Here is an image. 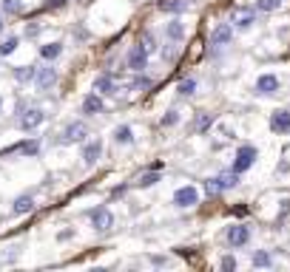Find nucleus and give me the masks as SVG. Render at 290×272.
<instances>
[{
	"instance_id": "obj_31",
	"label": "nucleus",
	"mask_w": 290,
	"mask_h": 272,
	"mask_svg": "<svg viewBox=\"0 0 290 272\" xmlns=\"http://www.w3.org/2000/svg\"><path fill=\"white\" fill-rule=\"evenodd\" d=\"M145 88H151V79L148 77H137L131 82V91H145Z\"/></svg>"
},
{
	"instance_id": "obj_4",
	"label": "nucleus",
	"mask_w": 290,
	"mask_h": 272,
	"mask_svg": "<svg viewBox=\"0 0 290 272\" xmlns=\"http://www.w3.org/2000/svg\"><path fill=\"white\" fill-rule=\"evenodd\" d=\"M88 218H91L94 230H100V233H105V230L114 227V215H111L108 207H94L91 213H88Z\"/></svg>"
},
{
	"instance_id": "obj_17",
	"label": "nucleus",
	"mask_w": 290,
	"mask_h": 272,
	"mask_svg": "<svg viewBox=\"0 0 290 272\" xmlns=\"http://www.w3.org/2000/svg\"><path fill=\"white\" fill-rule=\"evenodd\" d=\"M94 91H97V94H114V77H108V74H100V77L94 79Z\"/></svg>"
},
{
	"instance_id": "obj_12",
	"label": "nucleus",
	"mask_w": 290,
	"mask_h": 272,
	"mask_svg": "<svg viewBox=\"0 0 290 272\" xmlns=\"http://www.w3.org/2000/svg\"><path fill=\"white\" fill-rule=\"evenodd\" d=\"M279 91V77H273V74H262L259 79H256V94H276Z\"/></svg>"
},
{
	"instance_id": "obj_6",
	"label": "nucleus",
	"mask_w": 290,
	"mask_h": 272,
	"mask_svg": "<svg viewBox=\"0 0 290 272\" xmlns=\"http://www.w3.org/2000/svg\"><path fill=\"white\" fill-rule=\"evenodd\" d=\"M128 68H131V71H137V74H142L145 68H148V51H145L142 46H131V51H128Z\"/></svg>"
},
{
	"instance_id": "obj_22",
	"label": "nucleus",
	"mask_w": 290,
	"mask_h": 272,
	"mask_svg": "<svg viewBox=\"0 0 290 272\" xmlns=\"http://www.w3.org/2000/svg\"><path fill=\"white\" fill-rule=\"evenodd\" d=\"M131 139H134V130H131L128 125H120V128L114 130V142L117 145H128Z\"/></svg>"
},
{
	"instance_id": "obj_5",
	"label": "nucleus",
	"mask_w": 290,
	"mask_h": 272,
	"mask_svg": "<svg viewBox=\"0 0 290 272\" xmlns=\"http://www.w3.org/2000/svg\"><path fill=\"white\" fill-rule=\"evenodd\" d=\"M225 238H228V244H231L233 250H239V247H245V244L250 241V230H247L245 224H233V227H228Z\"/></svg>"
},
{
	"instance_id": "obj_25",
	"label": "nucleus",
	"mask_w": 290,
	"mask_h": 272,
	"mask_svg": "<svg viewBox=\"0 0 290 272\" xmlns=\"http://www.w3.org/2000/svg\"><path fill=\"white\" fill-rule=\"evenodd\" d=\"M34 68H31V65H20V68H15V79L17 82H31V79H34Z\"/></svg>"
},
{
	"instance_id": "obj_15",
	"label": "nucleus",
	"mask_w": 290,
	"mask_h": 272,
	"mask_svg": "<svg viewBox=\"0 0 290 272\" xmlns=\"http://www.w3.org/2000/svg\"><path fill=\"white\" fill-rule=\"evenodd\" d=\"M253 12L256 9H236V12H233V23H236L239 29H250V26H253Z\"/></svg>"
},
{
	"instance_id": "obj_20",
	"label": "nucleus",
	"mask_w": 290,
	"mask_h": 272,
	"mask_svg": "<svg viewBox=\"0 0 290 272\" xmlns=\"http://www.w3.org/2000/svg\"><path fill=\"white\" fill-rule=\"evenodd\" d=\"M63 54V43H49V46H40V57L43 60H57Z\"/></svg>"
},
{
	"instance_id": "obj_27",
	"label": "nucleus",
	"mask_w": 290,
	"mask_h": 272,
	"mask_svg": "<svg viewBox=\"0 0 290 272\" xmlns=\"http://www.w3.org/2000/svg\"><path fill=\"white\" fill-rule=\"evenodd\" d=\"M194 91H196V79H182L179 85H176V94H179V97H191Z\"/></svg>"
},
{
	"instance_id": "obj_23",
	"label": "nucleus",
	"mask_w": 290,
	"mask_h": 272,
	"mask_svg": "<svg viewBox=\"0 0 290 272\" xmlns=\"http://www.w3.org/2000/svg\"><path fill=\"white\" fill-rule=\"evenodd\" d=\"M213 122H216V116H213V114H199V116H196V125H194L196 133H205Z\"/></svg>"
},
{
	"instance_id": "obj_8",
	"label": "nucleus",
	"mask_w": 290,
	"mask_h": 272,
	"mask_svg": "<svg viewBox=\"0 0 290 272\" xmlns=\"http://www.w3.org/2000/svg\"><path fill=\"white\" fill-rule=\"evenodd\" d=\"M86 133H88L86 122H71V125H65V130H63V142L65 145H68V142H83Z\"/></svg>"
},
{
	"instance_id": "obj_28",
	"label": "nucleus",
	"mask_w": 290,
	"mask_h": 272,
	"mask_svg": "<svg viewBox=\"0 0 290 272\" xmlns=\"http://www.w3.org/2000/svg\"><path fill=\"white\" fill-rule=\"evenodd\" d=\"M270 264H273V258H270V252H268V250L253 252V266H270Z\"/></svg>"
},
{
	"instance_id": "obj_32",
	"label": "nucleus",
	"mask_w": 290,
	"mask_h": 272,
	"mask_svg": "<svg viewBox=\"0 0 290 272\" xmlns=\"http://www.w3.org/2000/svg\"><path fill=\"white\" fill-rule=\"evenodd\" d=\"M176 122H179V114H176V111H168V114L162 116V128H171Z\"/></svg>"
},
{
	"instance_id": "obj_34",
	"label": "nucleus",
	"mask_w": 290,
	"mask_h": 272,
	"mask_svg": "<svg viewBox=\"0 0 290 272\" xmlns=\"http://www.w3.org/2000/svg\"><path fill=\"white\" fill-rule=\"evenodd\" d=\"M139 46H142V49L148 51V54H151V51H157V43H154V37L148 34V31L142 34V43H139Z\"/></svg>"
},
{
	"instance_id": "obj_13",
	"label": "nucleus",
	"mask_w": 290,
	"mask_h": 272,
	"mask_svg": "<svg viewBox=\"0 0 290 272\" xmlns=\"http://www.w3.org/2000/svg\"><path fill=\"white\" fill-rule=\"evenodd\" d=\"M191 9V0H160V12H168V15H182Z\"/></svg>"
},
{
	"instance_id": "obj_1",
	"label": "nucleus",
	"mask_w": 290,
	"mask_h": 272,
	"mask_svg": "<svg viewBox=\"0 0 290 272\" xmlns=\"http://www.w3.org/2000/svg\"><path fill=\"white\" fill-rule=\"evenodd\" d=\"M256 162V148L253 145H242L239 151H236V159H233V167L231 170H236L242 176L245 170H250V165Z\"/></svg>"
},
{
	"instance_id": "obj_26",
	"label": "nucleus",
	"mask_w": 290,
	"mask_h": 272,
	"mask_svg": "<svg viewBox=\"0 0 290 272\" xmlns=\"http://www.w3.org/2000/svg\"><path fill=\"white\" fill-rule=\"evenodd\" d=\"M17 46H20V37H6V40L0 43V57H9Z\"/></svg>"
},
{
	"instance_id": "obj_3",
	"label": "nucleus",
	"mask_w": 290,
	"mask_h": 272,
	"mask_svg": "<svg viewBox=\"0 0 290 272\" xmlns=\"http://www.w3.org/2000/svg\"><path fill=\"white\" fill-rule=\"evenodd\" d=\"M43 119H46V114L40 111V108H29V111H23V116L17 119V128L20 130H34V128L43 125Z\"/></svg>"
},
{
	"instance_id": "obj_10",
	"label": "nucleus",
	"mask_w": 290,
	"mask_h": 272,
	"mask_svg": "<svg viewBox=\"0 0 290 272\" xmlns=\"http://www.w3.org/2000/svg\"><path fill=\"white\" fill-rule=\"evenodd\" d=\"M100 156H102V142L100 139H91V142L83 145V162H86V165H97Z\"/></svg>"
},
{
	"instance_id": "obj_35",
	"label": "nucleus",
	"mask_w": 290,
	"mask_h": 272,
	"mask_svg": "<svg viewBox=\"0 0 290 272\" xmlns=\"http://www.w3.org/2000/svg\"><path fill=\"white\" fill-rule=\"evenodd\" d=\"M222 269H236V258L225 255V258H222Z\"/></svg>"
},
{
	"instance_id": "obj_24",
	"label": "nucleus",
	"mask_w": 290,
	"mask_h": 272,
	"mask_svg": "<svg viewBox=\"0 0 290 272\" xmlns=\"http://www.w3.org/2000/svg\"><path fill=\"white\" fill-rule=\"evenodd\" d=\"M157 182H160V170L154 167L151 173H142V176H139V179H137V187H154Z\"/></svg>"
},
{
	"instance_id": "obj_37",
	"label": "nucleus",
	"mask_w": 290,
	"mask_h": 272,
	"mask_svg": "<svg viewBox=\"0 0 290 272\" xmlns=\"http://www.w3.org/2000/svg\"><path fill=\"white\" fill-rule=\"evenodd\" d=\"M0 105H3V100H0Z\"/></svg>"
},
{
	"instance_id": "obj_14",
	"label": "nucleus",
	"mask_w": 290,
	"mask_h": 272,
	"mask_svg": "<svg viewBox=\"0 0 290 272\" xmlns=\"http://www.w3.org/2000/svg\"><path fill=\"white\" fill-rule=\"evenodd\" d=\"M83 114L88 116H94V114H102V100H100V94H88L86 100H83Z\"/></svg>"
},
{
	"instance_id": "obj_36",
	"label": "nucleus",
	"mask_w": 290,
	"mask_h": 272,
	"mask_svg": "<svg viewBox=\"0 0 290 272\" xmlns=\"http://www.w3.org/2000/svg\"><path fill=\"white\" fill-rule=\"evenodd\" d=\"M0 31H3V17H0Z\"/></svg>"
},
{
	"instance_id": "obj_29",
	"label": "nucleus",
	"mask_w": 290,
	"mask_h": 272,
	"mask_svg": "<svg viewBox=\"0 0 290 272\" xmlns=\"http://www.w3.org/2000/svg\"><path fill=\"white\" fill-rule=\"evenodd\" d=\"M282 0H256V12H276Z\"/></svg>"
},
{
	"instance_id": "obj_16",
	"label": "nucleus",
	"mask_w": 290,
	"mask_h": 272,
	"mask_svg": "<svg viewBox=\"0 0 290 272\" xmlns=\"http://www.w3.org/2000/svg\"><path fill=\"white\" fill-rule=\"evenodd\" d=\"M34 210V199L31 196H20V199H15V207H12V213L15 215H26Z\"/></svg>"
},
{
	"instance_id": "obj_21",
	"label": "nucleus",
	"mask_w": 290,
	"mask_h": 272,
	"mask_svg": "<svg viewBox=\"0 0 290 272\" xmlns=\"http://www.w3.org/2000/svg\"><path fill=\"white\" fill-rule=\"evenodd\" d=\"M165 34L171 37L174 43H179L182 37H185V29H182V23H179V20H171V23H168V29H165Z\"/></svg>"
},
{
	"instance_id": "obj_11",
	"label": "nucleus",
	"mask_w": 290,
	"mask_h": 272,
	"mask_svg": "<svg viewBox=\"0 0 290 272\" xmlns=\"http://www.w3.org/2000/svg\"><path fill=\"white\" fill-rule=\"evenodd\" d=\"M270 130L273 133H290V111H276L270 116Z\"/></svg>"
},
{
	"instance_id": "obj_2",
	"label": "nucleus",
	"mask_w": 290,
	"mask_h": 272,
	"mask_svg": "<svg viewBox=\"0 0 290 272\" xmlns=\"http://www.w3.org/2000/svg\"><path fill=\"white\" fill-rule=\"evenodd\" d=\"M174 204L176 207H194V204H199V190H196L194 185H185V187H179L174 193Z\"/></svg>"
},
{
	"instance_id": "obj_18",
	"label": "nucleus",
	"mask_w": 290,
	"mask_h": 272,
	"mask_svg": "<svg viewBox=\"0 0 290 272\" xmlns=\"http://www.w3.org/2000/svg\"><path fill=\"white\" fill-rule=\"evenodd\" d=\"M9 151H17V153H23V156H34V153H40V142H37V139L20 142V145H15V148H9Z\"/></svg>"
},
{
	"instance_id": "obj_30",
	"label": "nucleus",
	"mask_w": 290,
	"mask_h": 272,
	"mask_svg": "<svg viewBox=\"0 0 290 272\" xmlns=\"http://www.w3.org/2000/svg\"><path fill=\"white\" fill-rule=\"evenodd\" d=\"M3 12L6 15H23V3L20 0H3Z\"/></svg>"
},
{
	"instance_id": "obj_9",
	"label": "nucleus",
	"mask_w": 290,
	"mask_h": 272,
	"mask_svg": "<svg viewBox=\"0 0 290 272\" xmlns=\"http://www.w3.org/2000/svg\"><path fill=\"white\" fill-rule=\"evenodd\" d=\"M57 82V71L54 68H40V71L34 74V85H37V91H49L51 85Z\"/></svg>"
},
{
	"instance_id": "obj_7",
	"label": "nucleus",
	"mask_w": 290,
	"mask_h": 272,
	"mask_svg": "<svg viewBox=\"0 0 290 272\" xmlns=\"http://www.w3.org/2000/svg\"><path fill=\"white\" fill-rule=\"evenodd\" d=\"M233 40V26L231 23H222V26H216V29L210 31V46L213 49H222V46H228Z\"/></svg>"
},
{
	"instance_id": "obj_19",
	"label": "nucleus",
	"mask_w": 290,
	"mask_h": 272,
	"mask_svg": "<svg viewBox=\"0 0 290 272\" xmlns=\"http://www.w3.org/2000/svg\"><path fill=\"white\" fill-rule=\"evenodd\" d=\"M216 179H219V187H222V190H231V187L239 185V173H236V170H225L222 176H216Z\"/></svg>"
},
{
	"instance_id": "obj_33",
	"label": "nucleus",
	"mask_w": 290,
	"mask_h": 272,
	"mask_svg": "<svg viewBox=\"0 0 290 272\" xmlns=\"http://www.w3.org/2000/svg\"><path fill=\"white\" fill-rule=\"evenodd\" d=\"M205 190H208V196L222 193V187H219V179H208V182H205Z\"/></svg>"
}]
</instances>
